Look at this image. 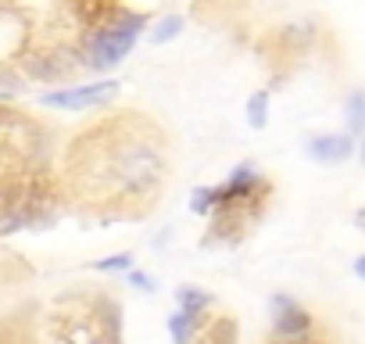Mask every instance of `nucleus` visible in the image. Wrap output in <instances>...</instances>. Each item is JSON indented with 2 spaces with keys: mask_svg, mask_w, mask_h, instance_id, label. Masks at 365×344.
Returning a JSON list of instances; mask_svg holds the SVG:
<instances>
[{
  "mask_svg": "<svg viewBox=\"0 0 365 344\" xmlns=\"http://www.w3.org/2000/svg\"><path fill=\"white\" fill-rule=\"evenodd\" d=\"M72 176L104 205L147 208L165 180V140L140 115L101 122L76 140Z\"/></svg>",
  "mask_w": 365,
  "mask_h": 344,
  "instance_id": "1",
  "label": "nucleus"
},
{
  "mask_svg": "<svg viewBox=\"0 0 365 344\" xmlns=\"http://www.w3.org/2000/svg\"><path fill=\"white\" fill-rule=\"evenodd\" d=\"M143 26H147L143 15H122V19H115V22L93 29V36H90V44H86L90 65H93V69H111V65H118V61L133 51L136 33H140Z\"/></svg>",
  "mask_w": 365,
  "mask_h": 344,
  "instance_id": "2",
  "label": "nucleus"
},
{
  "mask_svg": "<svg viewBox=\"0 0 365 344\" xmlns=\"http://www.w3.org/2000/svg\"><path fill=\"white\" fill-rule=\"evenodd\" d=\"M118 93V83L104 79V83H90V86H72V90H58V93H43L47 108H65V111H79V108H97L104 101H111Z\"/></svg>",
  "mask_w": 365,
  "mask_h": 344,
  "instance_id": "3",
  "label": "nucleus"
},
{
  "mask_svg": "<svg viewBox=\"0 0 365 344\" xmlns=\"http://www.w3.org/2000/svg\"><path fill=\"white\" fill-rule=\"evenodd\" d=\"M272 319H276V330L279 333H287V337H301L308 326H312V319H308V312L294 301V298H272Z\"/></svg>",
  "mask_w": 365,
  "mask_h": 344,
  "instance_id": "4",
  "label": "nucleus"
},
{
  "mask_svg": "<svg viewBox=\"0 0 365 344\" xmlns=\"http://www.w3.org/2000/svg\"><path fill=\"white\" fill-rule=\"evenodd\" d=\"M308 154L319 161H344L351 154V140L347 136H319L308 143Z\"/></svg>",
  "mask_w": 365,
  "mask_h": 344,
  "instance_id": "5",
  "label": "nucleus"
},
{
  "mask_svg": "<svg viewBox=\"0 0 365 344\" xmlns=\"http://www.w3.org/2000/svg\"><path fill=\"white\" fill-rule=\"evenodd\" d=\"M194 319H197V312H190V308H179L172 319H168V330H172V337H175V344H187L190 340V330H194Z\"/></svg>",
  "mask_w": 365,
  "mask_h": 344,
  "instance_id": "6",
  "label": "nucleus"
},
{
  "mask_svg": "<svg viewBox=\"0 0 365 344\" xmlns=\"http://www.w3.org/2000/svg\"><path fill=\"white\" fill-rule=\"evenodd\" d=\"M347 115H351V126H354V129L365 126V93H361V90L351 93V101H347Z\"/></svg>",
  "mask_w": 365,
  "mask_h": 344,
  "instance_id": "7",
  "label": "nucleus"
},
{
  "mask_svg": "<svg viewBox=\"0 0 365 344\" xmlns=\"http://www.w3.org/2000/svg\"><path fill=\"white\" fill-rule=\"evenodd\" d=\"M205 301H208V298L197 294V290H190V287H182V290H179V305H182V308H190V312H201Z\"/></svg>",
  "mask_w": 365,
  "mask_h": 344,
  "instance_id": "8",
  "label": "nucleus"
},
{
  "mask_svg": "<svg viewBox=\"0 0 365 344\" xmlns=\"http://www.w3.org/2000/svg\"><path fill=\"white\" fill-rule=\"evenodd\" d=\"M179 26H182V19H165V22L158 26V33H154V44H165L168 36H175Z\"/></svg>",
  "mask_w": 365,
  "mask_h": 344,
  "instance_id": "9",
  "label": "nucleus"
},
{
  "mask_svg": "<svg viewBox=\"0 0 365 344\" xmlns=\"http://www.w3.org/2000/svg\"><path fill=\"white\" fill-rule=\"evenodd\" d=\"M251 126H265V93L251 97Z\"/></svg>",
  "mask_w": 365,
  "mask_h": 344,
  "instance_id": "10",
  "label": "nucleus"
},
{
  "mask_svg": "<svg viewBox=\"0 0 365 344\" xmlns=\"http://www.w3.org/2000/svg\"><path fill=\"white\" fill-rule=\"evenodd\" d=\"M129 255H115V258H104V262H97V269H129Z\"/></svg>",
  "mask_w": 365,
  "mask_h": 344,
  "instance_id": "11",
  "label": "nucleus"
},
{
  "mask_svg": "<svg viewBox=\"0 0 365 344\" xmlns=\"http://www.w3.org/2000/svg\"><path fill=\"white\" fill-rule=\"evenodd\" d=\"M201 4V0H197ZM205 4H212V8H222V11H230L233 4H244V0H205Z\"/></svg>",
  "mask_w": 365,
  "mask_h": 344,
  "instance_id": "12",
  "label": "nucleus"
},
{
  "mask_svg": "<svg viewBox=\"0 0 365 344\" xmlns=\"http://www.w3.org/2000/svg\"><path fill=\"white\" fill-rule=\"evenodd\" d=\"M354 276H358V280H365V255L354 262Z\"/></svg>",
  "mask_w": 365,
  "mask_h": 344,
  "instance_id": "13",
  "label": "nucleus"
},
{
  "mask_svg": "<svg viewBox=\"0 0 365 344\" xmlns=\"http://www.w3.org/2000/svg\"><path fill=\"white\" fill-rule=\"evenodd\" d=\"M133 283H140V287H150V276H143V273H136V276H133Z\"/></svg>",
  "mask_w": 365,
  "mask_h": 344,
  "instance_id": "14",
  "label": "nucleus"
},
{
  "mask_svg": "<svg viewBox=\"0 0 365 344\" xmlns=\"http://www.w3.org/2000/svg\"><path fill=\"white\" fill-rule=\"evenodd\" d=\"M361 161H365V143H361Z\"/></svg>",
  "mask_w": 365,
  "mask_h": 344,
  "instance_id": "15",
  "label": "nucleus"
}]
</instances>
